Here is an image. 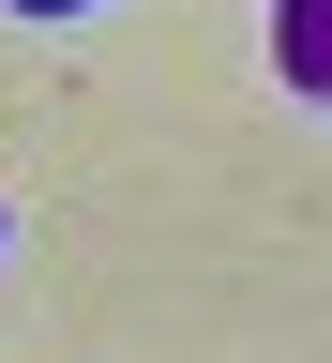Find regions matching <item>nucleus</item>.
Segmentation results:
<instances>
[{"label":"nucleus","mask_w":332,"mask_h":363,"mask_svg":"<svg viewBox=\"0 0 332 363\" xmlns=\"http://www.w3.org/2000/svg\"><path fill=\"white\" fill-rule=\"evenodd\" d=\"M272 16H287V61L332 91V0H272Z\"/></svg>","instance_id":"obj_1"},{"label":"nucleus","mask_w":332,"mask_h":363,"mask_svg":"<svg viewBox=\"0 0 332 363\" xmlns=\"http://www.w3.org/2000/svg\"><path fill=\"white\" fill-rule=\"evenodd\" d=\"M0 16H91V0H0Z\"/></svg>","instance_id":"obj_2"}]
</instances>
